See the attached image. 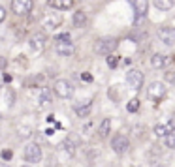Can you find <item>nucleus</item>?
I'll return each instance as SVG.
<instances>
[{"instance_id":"obj_1","label":"nucleus","mask_w":175,"mask_h":167,"mask_svg":"<svg viewBox=\"0 0 175 167\" xmlns=\"http://www.w3.org/2000/svg\"><path fill=\"white\" fill-rule=\"evenodd\" d=\"M117 45H119V41L115 39V38H100L98 41H96V45H94V51H96V55H102V56H107V55H111L115 49H117Z\"/></svg>"},{"instance_id":"obj_2","label":"nucleus","mask_w":175,"mask_h":167,"mask_svg":"<svg viewBox=\"0 0 175 167\" xmlns=\"http://www.w3.org/2000/svg\"><path fill=\"white\" fill-rule=\"evenodd\" d=\"M53 90H55V94H57L58 98H62V100H68V98H72V94H74V86H72L66 79H57L55 85H53Z\"/></svg>"},{"instance_id":"obj_3","label":"nucleus","mask_w":175,"mask_h":167,"mask_svg":"<svg viewBox=\"0 0 175 167\" xmlns=\"http://www.w3.org/2000/svg\"><path fill=\"white\" fill-rule=\"evenodd\" d=\"M143 81H145L143 71H139V70H136V68H132V70L126 71V83L130 85V88L139 90V88L143 86Z\"/></svg>"},{"instance_id":"obj_4","label":"nucleus","mask_w":175,"mask_h":167,"mask_svg":"<svg viewBox=\"0 0 175 167\" xmlns=\"http://www.w3.org/2000/svg\"><path fill=\"white\" fill-rule=\"evenodd\" d=\"M147 94H149V98H151V100L160 102V100L168 94V86H166L164 83H160V81H155V83H151V85H149Z\"/></svg>"},{"instance_id":"obj_5","label":"nucleus","mask_w":175,"mask_h":167,"mask_svg":"<svg viewBox=\"0 0 175 167\" xmlns=\"http://www.w3.org/2000/svg\"><path fill=\"white\" fill-rule=\"evenodd\" d=\"M25 162H28V164H40L41 162V149L36 143H30L25 147Z\"/></svg>"},{"instance_id":"obj_6","label":"nucleus","mask_w":175,"mask_h":167,"mask_svg":"<svg viewBox=\"0 0 175 167\" xmlns=\"http://www.w3.org/2000/svg\"><path fill=\"white\" fill-rule=\"evenodd\" d=\"M128 147H130V141H128V137L126 135H115L113 139H111V149H113V152L115 154H119V156H123L126 150H128Z\"/></svg>"},{"instance_id":"obj_7","label":"nucleus","mask_w":175,"mask_h":167,"mask_svg":"<svg viewBox=\"0 0 175 167\" xmlns=\"http://www.w3.org/2000/svg\"><path fill=\"white\" fill-rule=\"evenodd\" d=\"M34 8V0H11V11L15 15H26Z\"/></svg>"},{"instance_id":"obj_8","label":"nucleus","mask_w":175,"mask_h":167,"mask_svg":"<svg viewBox=\"0 0 175 167\" xmlns=\"http://www.w3.org/2000/svg\"><path fill=\"white\" fill-rule=\"evenodd\" d=\"M156 36H158V39L164 45H173L175 43V26H160L156 30Z\"/></svg>"},{"instance_id":"obj_9","label":"nucleus","mask_w":175,"mask_h":167,"mask_svg":"<svg viewBox=\"0 0 175 167\" xmlns=\"http://www.w3.org/2000/svg\"><path fill=\"white\" fill-rule=\"evenodd\" d=\"M45 41H47L45 34H43V32H36V34H32L30 39H28V47H30V51L40 53V51L45 47Z\"/></svg>"},{"instance_id":"obj_10","label":"nucleus","mask_w":175,"mask_h":167,"mask_svg":"<svg viewBox=\"0 0 175 167\" xmlns=\"http://www.w3.org/2000/svg\"><path fill=\"white\" fill-rule=\"evenodd\" d=\"M41 24L45 28H49V30H55V28H58L62 24V17L58 13H45L41 17Z\"/></svg>"},{"instance_id":"obj_11","label":"nucleus","mask_w":175,"mask_h":167,"mask_svg":"<svg viewBox=\"0 0 175 167\" xmlns=\"http://www.w3.org/2000/svg\"><path fill=\"white\" fill-rule=\"evenodd\" d=\"M55 51H57V55H60V56H72V55L75 53V47H74L72 41H62V43H57V45H55Z\"/></svg>"},{"instance_id":"obj_12","label":"nucleus","mask_w":175,"mask_h":167,"mask_svg":"<svg viewBox=\"0 0 175 167\" xmlns=\"http://www.w3.org/2000/svg\"><path fill=\"white\" fill-rule=\"evenodd\" d=\"M134 11L136 19H143L149 11V0H134Z\"/></svg>"},{"instance_id":"obj_13","label":"nucleus","mask_w":175,"mask_h":167,"mask_svg":"<svg viewBox=\"0 0 175 167\" xmlns=\"http://www.w3.org/2000/svg\"><path fill=\"white\" fill-rule=\"evenodd\" d=\"M85 103H81V105H74V109H75V115L77 117H81V118H87L89 115H90V109H92V102L90 100H83Z\"/></svg>"},{"instance_id":"obj_14","label":"nucleus","mask_w":175,"mask_h":167,"mask_svg":"<svg viewBox=\"0 0 175 167\" xmlns=\"http://www.w3.org/2000/svg\"><path fill=\"white\" fill-rule=\"evenodd\" d=\"M166 64H168V56H166V55L155 53V55L151 56V66H153L155 70H162V68H166Z\"/></svg>"},{"instance_id":"obj_15","label":"nucleus","mask_w":175,"mask_h":167,"mask_svg":"<svg viewBox=\"0 0 175 167\" xmlns=\"http://www.w3.org/2000/svg\"><path fill=\"white\" fill-rule=\"evenodd\" d=\"M77 145H79V139H75V137H72V135H70V137H66V139L62 141V145H60V147H62L68 154H75Z\"/></svg>"},{"instance_id":"obj_16","label":"nucleus","mask_w":175,"mask_h":167,"mask_svg":"<svg viewBox=\"0 0 175 167\" xmlns=\"http://www.w3.org/2000/svg\"><path fill=\"white\" fill-rule=\"evenodd\" d=\"M49 6L58 11H66V9L74 8V0H49Z\"/></svg>"},{"instance_id":"obj_17","label":"nucleus","mask_w":175,"mask_h":167,"mask_svg":"<svg viewBox=\"0 0 175 167\" xmlns=\"http://www.w3.org/2000/svg\"><path fill=\"white\" fill-rule=\"evenodd\" d=\"M72 23H74L75 28H83V26L87 24V13H85V11H75V13L72 15Z\"/></svg>"},{"instance_id":"obj_18","label":"nucleus","mask_w":175,"mask_h":167,"mask_svg":"<svg viewBox=\"0 0 175 167\" xmlns=\"http://www.w3.org/2000/svg\"><path fill=\"white\" fill-rule=\"evenodd\" d=\"M109 132H111V120L109 118H104L102 124H100V128H98V135L100 137H107Z\"/></svg>"},{"instance_id":"obj_19","label":"nucleus","mask_w":175,"mask_h":167,"mask_svg":"<svg viewBox=\"0 0 175 167\" xmlns=\"http://www.w3.org/2000/svg\"><path fill=\"white\" fill-rule=\"evenodd\" d=\"M153 4L160 9V11H168L175 6V0H153Z\"/></svg>"},{"instance_id":"obj_20","label":"nucleus","mask_w":175,"mask_h":167,"mask_svg":"<svg viewBox=\"0 0 175 167\" xmlns=\"http://www.w3.org/2000/svg\"><path fill=\"white\" fill-rule=\"evenodd\" d=\"M32 126H23V124H17V133H19V137L21 139H26V137H30L32 135Z\"/></svg>"},{"instance_id":"obj_21","label":"nucleus","mask_w":175,"mask_h":167,"mask_svg":"<svg viewBox=\"0 0 175 167\" xmlns=\"http://www.w3.org/2000/svg\"><path fill=\"white\" fill-rule=\"evenodd\" d=\"M40 103L41 105H49L51 103V90L49 88H41L40 90Z\"/></svg>"},{"instance_id":"obj_22","label":"nucleus","mask_w":175,"mask_h":167,"mask_svg":"<svg viewBox=\"0 0 175 167\" xmlns=\"http://www.w3.org/2000/svg\"><path fill=\"white\" fill-rule=\"evenodd\" d=\"M138 109H139V100H138V98L128 100V103H126V111H128V113H136Z\"/></svg>"},{"instance_id":"obj_23","label":"nucleus","mask_w":175,"mask_h":167,"mask_svg":"<svg viewBox=\"0 0 175 167\" xmlns=\"http://www.w3.org/2000/svg\"><path fill=\"white\" fill-rule=\"evenodd\" d=\"M164 145L168 147V149H172V150H175V133H166L164 135Z\"/></svg>"},{"instance_id":"obj_24","label":"nucleus","mask_w":175,"mask_h":167,"mask_svg":"<svg viewBox=\"0 0 175 167\" xmlns=\"http://www.w3.org/2000/svg\"><path fill=\"white\" fill-rule=\"evenodd\" d=\"M106 60H107V66H109L111 70H115V68L119 66V56H113V55H107V56H106Z\"/></svg>"},{"instance_id":"obj_25","label":"nucleus","mask_w":175,"mask_h":167,"mask_svg":"<svg viewBox=\"0 0 175 167\" xmlns=\"http://www.w3.org/2000/svg\"><path fill=\"white\" fill-rule=\"evenodd\" d=\"M166 133H170V132L166 130L164 124H156V126H155V135H156V137H164Z\"/></svg>"},{"instance_id":"obj_26","label":"nucleus","mask_w":175,"mask_h":167,"mask_svg":"<svg viewBox=\"0 0 175 167\" xmlns=\"http://www.w3.org/2000/svg\"><path fill=\"white\" fill-rule=\"evenodd\" d=\"M55 41L57 43H62V41H72V36L68 32H62V34H57L55 36Z\"/></svg>"},{"instance_id":"obj_27","label":"nucleus","mask_w":175,"mask_h":167,"mask_svg":"<svg viewBox=\"0 0 175 167\" xmlns=\"http://www.w3.org/2000/svg\"><path fill=\"white\" fill-rule=\"evenodd\" d=\"M166 130H168V132H175V117H170V118H168Z\"/></svg>"},{"instance_id":"obj_28","label":"nucleus","mask_w":175,"mask_h":167,"mask_svg":"<svg viewBox=\"0 0 175 167\" xmlns=\"http://www.w3.org/2000/svg\"><path fill=\"white\" fill-rule=\"evenodd\" d=\"M6 100H8V105H9V107H11V105H13V102H15V98H13V92H11L9 88L6 90Z\"/></svg>"},{"instance_id":"obj_29","label":"nucleus","mask_w":175,"mask_h":167,"mask_svg":"<svg viewBox=\"0 0 175 167\" xmlns=\"http://www.w3.org/2000/svg\"><path fill=\"white\" fill-rule=\"evenodd\" d=\"M2 158H4L6 162H9V160L13 158V152H11L9 149H6V150H2Z\"/></svg>"},{"instance_id":"obj_30","label":"nucleus","mask_w":175,"mask_h":167,"mask_svg":"<svg viewBox=\"0 0 175 167\" xmlns=\"http://www.w3.org/2000/svg\"><path fill=\"white\" fill-rule=\"evenodd\" d=\"M81 79H83L85 83H92V75H90L89 71H83V73H81Z\"/></svg>"},{"instance_id":"obj_31","label":"nucleus","mask_w":175,"mask_h":167,"mask_svg":"<svg viewBox=\"0 0 175 167\" xmlns=\"http://www.w3.org/2000/svg\"><path fill=\"white\" fill-rule=\"evenodd\" d=\"M6 15H8V11H6V8L0 4V23H4L6 21Z\"/></svg>"},{"instance_id":"obj_32","label":"nucleus","mask_w":175,"mask_h":167,"mask_svg":"<svg viewBox=\"0 0 175 167\" xmlns=\"http://www.w3.org/2000/svg\"><path fill=\"white\" fill-rule=\"evenodd\" d=\"M6 66H8V60L0 55V71H4V70H6Z\"/></svg>"},{"instance_id":"obj_33","label":"nucleus","mask_w":175,"mask_h":167,"mask_svg":"<svg viewBox=\"0 0 175 167\" xmlns=\"http://www.w3.org/2000/svg\"><path fill=\"white\" fill-rule=\"evenodd\" d=\"M45 133H47V135H53V133H55V130H53V128H47V130H45Z\"/></svg>"},{"instance_id":"obj_34","label":"nucleus","mask_w":175,"mask_h":167,"mask_svg":"<svg viewBox=\"0 0 175 167\" xmlns=\"http://www.w3.org/2000/svg\"><path fill=\"white\" fill-rule=\"evenodd\" d=\"M0 167H9V165H6V164H0Z\"/></svg>"},{"instance_id":"obj_35","label":"nucleus","mask_w":175,"mask_h":167,"mask_svg":"<svg viewBox=\"0 0 175 167\" xmlns=\"http://www.w3.org/2000/svg\"><path fill=\"white\" fill-rule=\"evenodd\" d=\"M21 167H30V165H21Z\"/></svg>"},{"instance_id":"obj_36","label":"nucleus","mask_w":175,"mask_h":167,"mask_svg":"<svg viewBox=\"0 0 175 167\" xmlns=\"http://www.w3.org/2000/svg\"><path fill=\"white\" fill-rule=\"evenodd\" d=\"M0 118H2V115H0Z\"/></svg>"}]
</instances>
